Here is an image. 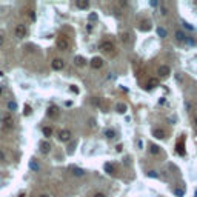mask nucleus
<instances>
[{"mask_svg": "<svg viewBox=\"0 0 197 197\" xmlns=\"http://www.w3.org/2000/svg\"><path fill=\"white\" fill-rule=\"evenodd\" d=\"M56 45H57V48H59L60 51H68V48H69V40H68L65 36H60V37L57 39Z\"/></svg>", "mask_w": 197, "mask_h": 197, "instance_id": "1", "label": "nucleus"}, {"mask_svg": "<svg viewBox=\"0 0 197 197\" xmlns=\"http://www.w3.org/2000/svg\"><path fill=\"white\" fill-rule=\"evenodd\" d=\"M14 34L19 39H25L26 36H28V28H26L25 25H17L16 29H14Z\"/></svg>", "mask_w": 197, "mask_h": 197, "instance_id": "2", "label": "nucleus"}, {"mask_svg": "<svg viewBox=\"0 0 197 197\" xmlns=\"http://www.w3.org/2000/svg\"><path fill=\"white\" fill-rule=\"evenodd\" d=\"M51 66H52V69L60 71V69H63V68H65V62H63L62 59H54L52 63H51Z\"/></svg>", "mask_w": 197, "mask_h": 197, "instance_id": "3", "label": "nucleus"}, {"mask_svg": "<svg viewBox=\"0 0 197 197\" xmlns=\"http://www.w3.org/2000/svg\"><path fill=\"white\" fill-rule=\"evenodd\" d=\"M3 126L5 128H12L14 126V117H12V114H6L3 117Z\"/></svg>", "mask_w": 197, "mask_h": 197, "instance_id": "4", "label": "nucleus"}, {"mask_svg": "<svg viewBox=\"0 0 197 197\" xmlns=\"http://www.w3.org/2000/svg\"><path fill=\"white\" fill-rule=\"evenodd\" d=\"M99 48H100L102 51H103V52H110V51H112V49H114V45L110 42V40H106V42H102V43H100Z\"/></svg>", "mask_w": 197, "mask_h": 197, "instance_id": "5", "label": "nucleus"}, {"mask_svg": "<svg viewBox=\"0 0 197 197\" xmlns=\"http://www.w3.org/2000/svg\"><path fill=\"white\" fill-rule=\"evenodd\" d=\"M71 131L69 130H62L59 133V139L62 140V142H68V140H71Z\"/></svg>", "mask_w": 197, "mask_h": 197, "instance_id": "6", "label": "nucleus"}, {"mask_svg": "<svg viewBox=\"0 0 197 197\" xmlns=\"http://www.w3.org/2000/svg\"><path fill=\"white\" fill-rule=\"evenodd\" d=\"M91 66L94 68V69H100V68L103 66V60H102L100 57H92V60H91Z\"/></svg>", "mask_w": 197, "mask_h": 197, "instance_id": "7", "label": "nucleus"}, {"mask_svg": "<svg viewBox=\"0 0 197 197\" xmlns=\"http://www.w3.org/2000/svg\"><path fill=\"white\" fill-rule=\"evenodd\" d=\"M155 86H159V80L155 79V77L148 79V82H146V90H154Z\"/></svg>", "mask_w": 197, "mask_h": 197, "instance_id": "8", "label": "nucleus"}, {"mask_svg": "<svg viewBox=\"0 0 197 197\" xmlns=\"http://www.w3.org/2000/svg\"><path fill=\"white\" fill-rule=\"evenodd\" d=\"M169 72H171V69H169V66H166V65H162V66H159V74L162 77H168L169 76Z\"/></svg>", "mask_w": 197, "mask_h": 197, "instance_id": "9", "label": "nucleus"}, {"mask_svg": "<svg viewBox=\"0 0 197 197\" xmlns=\"http://www.w3.org/2000/svg\"><path fill=\"white\" fill-rule=\"evenodd\" d=\"M74 65L82 68V66H85V65H86V59H85V57H82V56L74 57Z\"/></svg>", "mask_w": 197, "mask_h": 197, "instance_id": "10", "label": "nucleus"}, {"mask_svg": "<svg viewBox=\"0 0 197 197\" xmlns=\"http://www.w3.org/2000/svg\"><path fill=\"white\" fill-rule=\"evenodd\" d=\"M186 34L183 32V31H180V29H177L176 31V40H177V42H186Z\"/></svg>", "mask_w": 197, "mask_h": 197, "instance_id": "11", "label": "nucleus"}, {"mask_svg": "<svg viewBox=\"0 0 197 197\" xmlns=\"http://www.w3.org/2000/svg\"><path fill=\"white\" fill-rule=\"evenodd\" d=\"M40 151H42L43 154H48L51 151V145L48 143V142H42V143H40Z\"/></svg>", "mask_w": 197, "mask_h": 197, "instance_id": "12", "label": "nucleus"}, {"mask_svg": "<svg viewBox=\"0 0 197 197\" xmlns=\"http://www.w3.org/2000/svg\"><path fill=\"white\" fill-rule=\"evenodd\" d=\"M48 115H49V117H52V119L57 117V115H59V108L54 106V105L49 106V108H48Z\"/></svg>", "mask_w": 197, "mask_h": 197, "instance_id": "13", "label": "nucleus"}, {"mask_svg": "<svg viewBox=\"0 0 197 197\" xmlns=\"http://www.w3.org/2000/svg\"><path fill=\"white\" fill-rule=\"evenodd\" d=\"M176 148H177V154H179V155H185V148H183V139H180V140L177 142Z\"/></svg>", "mask_w": 197, "mask_h": 197, "instance_id": "14", "label": "nucleus"}, {"mask_svg": "<svg viewBox=\"0 0 197 197\" xmlns=\"http://www.w3.org/2000/svg\"><path fill=\"white\" fill-rule=\"evenodd\" d=\"M76 5H77V8H80V9H88V8H90V2H86V0H77Z\"/></svg>", "mask_w": 197, "mask_h": 197, "instance_id": "15", "label": "nucleus"}, {"mask_svg": "<svg viewBox=\"0 0 197 197\" xmlns=\"http://www.w3.org/2000/svg\"><path fill=\"white\" fill-rule=\"evenodd\" d=\"M71 171H72V174L76 176V177H82V176H85V171L82 168H76V166H72L71 168Z\"/></svg>", "mask_w": 197, "mask_h": 197, "instance_id": "16", "label": "nucleus"}, {"mask_svg": "<svg viewBox=\"0 0 197 197\" xmlns=\"http://www.w3.org/2000/svg\"><path fill=\"white\" fill-rule=\"evenodd\" d=\"M120 40H122L123 43H130V42H131V34H130V32H122V34H120Z\"/></svg>", "mask_w": 197, "mask_h": 197, "instance_id": "17", "label": "nucleus"}, {"mask_svg": "<svg viewBox=\"0 0 197 197\" xmlns=\"http://www.w3.org/2000/svg\"><path fill=\"white\" fill-rule=\"evenodd\" d=\"M153 135H154L155 139H165V137H166L163 130H154V131H153Z\"/></svg>", "mask_w": 197, "mask_h": 197, "instance_id": "18", "label": "nucleus"}, {"mask_svg": "<svg viewBox=\"0 0 197 197\" xmlns=\"http://www.w3.org/2000/svg\"><path fill=\"white\" fill-rule=\"evenodd\" d=\"M140 29L142 31H149L151 29V22H149V20H143V22L140 23Z\"/></svg>", "mask_w": 197, "mask_h": 197, "instance_id": "19", "label": "nucleus"}, {"mask_svg": "<svg viewBox=\"0 0 197 197\" xmlns=\"http://www.w3.org/2000/svg\"><path fill=\"white\" fill-rule=\"evenodd\" d=\"M105 171H106L108 174H114V173H115V166L111 165V163H105Z\"/></svg>", "mask_w": 197, "mask_h": 197, "instance_id": "20", "label": "nucleus"}, {"mask_svg": "<svg viewBox=\"0 0 197 197\" xmlns=\"http://www.w3.org/2000/svg\"><path fill=\"white\" fill-rule=\"evenodd\" d=\"M43 135H45V137H51V135H52V128L51 126H43Z\"/></svg>", "mask_w": 197, "mask_h": 197, "instance_id": "21", "label": "nucleus"}, {"mask_svg": "<svg viewBox=\"0 0 197 197\" xmlns=\"http://www.w3.org/2000/svg\"><path fill=\"white\" fill-rule=\"evenodd\" d=\"M149 153L154 154V155H157V154L160 153V148H159L157 145H149Z\"/></svg>", "mask_w": 197, "mask_h": 197, "instance_id": "22", "label": "nucleus"}, {"mask_svg": "<svg viewBox=\"0 0 197 197\" xmlns=\"http://www.w3.org/2000/svg\"><path fill=\"white\" fill-rule=\"evenodd\" d=\"M29 168L32 169V171H36V173L39 171V169H40V166H39V163H37V162H36V160H34V159H32V160L29 162Z\"/></svg>", "mask_w": 197, "mask_h": 197, "instance_id": "23", "label": "nucleus"}, {"mask_svg": "<svg viewBox=\"0 0 197 197\" xmlns=\"http://www.w3.org/2000/svg\"><path fill=\"white\" fill-rule=\"evenodd\" d=\"M157 34H159V37L165 39L166 37V29L163 28V26H159V28H157Z\"/></svg>", "mask_w": 197, "mask_h": 197, "instance_id": "24", "label": "nucleus"}, {"mask_svg": "<svg viewBox=\"0 0 197 197\" xmlns=\"http://www.w3.org/2000/svg\"><path fill=\"white\" fill-rule=\"evenodd\" d=\"M117 112L125 114V112H126V105H125V103H117Z\"/></svg>", "mask_w": 197, "mask_h": 197, "instance_id": "25", "label": "nucleus"}, {"mask_svg": "<svg viewBox=\"0 0 197 197\" xmlns=\"http://www.w3.org/2000/svg\"><path fill=\"white\" fill-rule=\"evenodd\" d=\"M105 135H106L108 139H114V137H115V131H114V130H108V131L105 133Z\"/></svg>", "mask_w": 197, "mask_h": 197, "instance_id": "26", "label": "nucleus"}, {"mask_svg": "<svg viewBox=\"0 0 197 197\" xmlns=\"http://www.w3.org/2000/svg\"><path fill=\"white\" fill-rule=\"evenodd\" d=\"M146 176H148V177H153V179H155V177H159V174H157V171H153V169H151V171H148V173H146Z\"/></svg>", "mask_w": 197, "mask_h": 197, "instance_id": "27", "label": "nucleus"}, {"mask_svg": "<svg viewBox=\"0 0 197 197\" xmlns=\"http://www.w3.org/2000/svg\"><path fill=\"white\" fill-rule=\"evenodd\" d=\"M182 25H183V28H186V29H189V31H194V26H191L189 23H186L185 20H182Z\"/></svg>", "mask_w": 197, "mask_h": 197, "instance_id": "28", "label": "nucleus"}, {"mask_svg": "<svg viewBox=\"0 0 197 197\" xmlns=\"http://www.w3.org/2000/svg\"><path fill=\"white\" fill-rule=\"evenodd\" d=\"M31 112H32V110L29 108V105H25V111H23V114H25V115H29Z\"/></svg>", "mask_w": 197, "mask_h": 197, "instance_id": "29", "label": "nucleus"}, {"mask_svg": "<svg viewBox=\"0 0 197 197\" xmlns=\"http://www.w3.org/2000/svg\"><path fill=\"white\" fill-rule=\"evenodd\" d=\"M174 194H176V196H177V197H183V194H185V193H183V191H182V189H179V188H176V189H174Z\"/></svg>", "mask_w": 197, "mask_h": 197, "instance_id": "30", "label": "nucleus"}, {"mask_svg": "<svg viewBox=\"0 0 197 197\" xmlns=\"http://www.w3.org/2000/svg\"><path fill=\"white\" fill-rule=\"evenodd\" d=\"M8 108H9V110H11V111H14V110H16V108H17V105L14 103V102H8Z\"/></svg>", "mask_w": 197, "mask_h": 197, "instance_id": "31", "label": "nucleus"}, {"mask_svg": "<svg viewBox=\"0 0 197 197\" xmlns=\"http://www.w3.org/2000/svg\"><path fill=\"white\" fill-rule=\"evenodd\" d=\"M28 16H29V19L32 20V22L36 20V14H34V11H29V14H28Z\"/></svg>", "mask_w": 197, "mask_h": 197, "instance_id": "32", "label": "nucleus"}, {"mask_svg": "<svg viewBox=\"0 0 197 197\" xmlns=\"http://www.w3.org/2000/svg\"><path fill=\"white\" fill-rule=\"evenodd\" d=\"M160 11H162V14H163V16H166V14H168V9L165 8V6H162V8H160Z\"/></svg>", "mask_w": 197, "mask_h": 197, "instance_id": "33", "label": "nucleus"}, {"mask_svg": "<svg viewBox=\"0 0 197 197\" xmlns=\"http://www.w3.org/2000/svg\"><path fill=\"white\" fill-rule=\"evenodd\" d=\"M3 160H5V153L0 151V162H3Z\"/></svg>", "mask_w": 197, "mask_h": 197, "instance_id": "34", "label": "nucleus"}, {"mask_svg": "<svg viewBox=\"0 0 197 197\" xmlns=\"http://www.w3.org/2000/svg\"><path fill=\"white\" fill-rule=\"evenodd\" d=\"M90 126H96V120L94 119H90Z\"/></svg>", "mask_w": 197, "mask_h": 197, "instance_id": "35", "label": "nucleus"}, {"mask_svg": "<svg viewBox=\"0 0 197 197\" xmlns=\"http://www.w3.org/2000/svg\"><path fill=\"white\" fill-rule=\"evenodd\" d=\"M3 43H5V39L3 36H0V46H3Z\"/></svg>", "mask_w": 197, "mask_h": 197, "instance_id": "36", "label": "nucleus"}, {"mask_svg": "<svg viewBox=\"0 0 197 197\" xmlns=\"http://www.w3.org/2000/svg\"><path fill=\"white\" fill-rule=\"evenodd\" d=\"M96 19H97L96 14H90V20H96Z\"/></svg>", "mask_w": 197, "mask_h": 197, "instance_id": "37", "label": "nucleus"}, {"mask_svg": "<svg viewBox=\"0 0 197 197\" xmlns=\"http://www.w3.org/2000/svg\"><path fill=\"white\" fill-rule=\"evenodd\" d=\"M94 197H106V196H105L103 193H97V194H96V196H94Z\"/></svg>", "mask_w": 197, "mask_h": 197, "instance_id": "38", "label": "nucleus"}, {"mask_svg": "<svg viewBox=\"0 0 197 197\" xmlns=\"http://www.w3.org/2000/svg\"><path fill=\"white\" fill-rule=\"evenodd\" d=\"M71 91H72V92H76V94L79 92V90H77V88H76V86H71Z\"/></svg>", "mask_w": 197, "mask_h": 197, "instance_id": "39", "label": "nucleus"}, {"mask_svg": "<svg viewBox=\"0 0 197 197\" xmlns=\"http://www.w3.org/2000/svg\"><path fill=\"white\" fill-rule=\"evenodd\" d=\"M17 197H26V193H20Z\"/></svg>", "mask_w": 197, "mask_h": 197, "instance_id": "40", "label": "nucleus"}, {"mask_svg": "<svg viewBox=\"0 0 197 197\" xmlns=\"http://www.w3.org/2000/svg\"><path fill=\"white\" fill-rule=\"evenodd\" d=\"M39 197H49L48 194H42V196H39Z\"/></svg>", "mask_w": 197, "mask_h": 197, "instance_id": "41", "label": "nucleus"}, {"mask_svg": "<svg viewBox=\"0 0 197 197\" xmlns=\"http://www.w3.org/2000/svg\"><path fill=\"white\" fill-rule=\"evenodd\" d=\"M2 76H3V72H2V71H0V77H2Z\"/></svg>", "mask_w": 197, "mask_h": 197, "instance_id": "42", "label": "nucleus"}, {"mask_svg": "<svg viewBox=\"0 0 197 197\" xmlns=\"http://www.w3.org/2000/svg\"><path fill=\"white\" fill-rule=\"evenodd\" d=\"M196 125H197V117H196Z\"/></svg>", "mask_w": 197, "mask_h": 197, "instance_id": "43", "label": "nucleus"}, {"mask_svg": "<svg viewBox=\"0 0 197 197\" xmlns=\"http://www.w3.org/2000/svg\"><path fill=\"white\" fill-rule=\"evenodd\" d=\"M0 94H2V88H0Z\"/></svg>", "mask_w": 197, "mask_h": 197, "instance_id": "44", "label": "nucleus"}, {"mask_svg": "<svg viewBox=\"0 0 197 197\" xmlns=\"http://www.w3.org/2000/svg\"><path fill=\"white\" fill-rule=\"evenodd\" d=\"M0 120H2V117H0Z\"/></svg>", "mask_w": 197, "mask_h": 197, "instance_id": "45", "label": "nucleus"}]
</instances>
